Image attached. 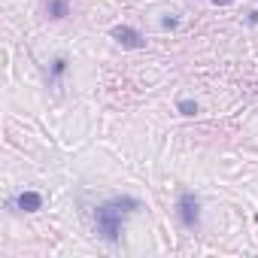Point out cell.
Instances as JSON below:
<instances>
[{
    "instance_id": "6da1fadb",
    "label": "cell",
    "mask_w": 258,
    "mask_h": 258,
    "mask_svg": "<svg viewBox=\"0 0 258 258\" xmlns=\"http://www.w3.org/2000/svg\"><path fill=\"white\" fill-rule=\"evenodd\" d=\"M137 210H140V201L131 195H115V198L97 204L94 207V234L103 243L115 246L121 240V228H124L127 213H137Z\"/></svg>"
},
{
    "instance_id": "7a4b0ae2",
    "label": "cell",
    "mask_w": 258,
    "mask_h": 258,
    "mask_svg": "<svg viewBox=\"0 0 258 258\" xmlns=\"http://www.w3.org/2000/svg\"><path fill=\"white\" fill-rule=\"evenodd\" d=\"M176 219L185 231H198L201 228V198L195 191H179L176 198Z\"/></svg>"
},
{
    "instance_id": "3957f363",
    "label": "cell",
    "mask_w": 258,
    "mask_h": 258,
    "mask_svg": "<svg viewBox=\"0 0 258 258\" xmlns=\"http://www.w3.org/2000/svg\"><path fill=\"white\" fill-rule=\"evenodd\" d=\"M112 40L121 49H146V37L137 28H131V25H115L112 28Z\"/></svg>"
},
{
    "instance_id": "277c9868",
    "label": "cell",
    "mask_w": 258,
    "mask_h": 258,
    "mask_svg": "<svg viewBox=\"0 0 258 258\" xmlns=\"http://www.w3.org/2000/svg\"><path fill=\"white\" fill-rule=\"evenodd\" d=\"M10 207H19V213H37V210H43V195L40 191H22L16 201H10Z\"/></svg>"
},
{
    "instance_id": "5b68a950",
    "label": "cell",
    "mask_w": 258,
    "mask_h": 258,
    "mask_svg": "<svg viewBox=\"0 0 258 258\" xmlns=\"http://www.w3.org/2000/svg\"><path fill=\"white\" fill-rule=\"evenodd\" d=\"M46 13H49L52 22H61V19L70 16V4H67V0H49V4H46Z\"/></svg>"
},
{
    "instance_id": "8992f818",
    "label": "cell",
    "mask_w": 258,
    "mask_h": 258,
    "mask_svg": "<svg viewBox=\"0 0 258 258\" xmlns=\"http://www.w3.org/2000/svg\"><path fill=\"white\" fill-rule=\"evenodd\" d=\"M67 73V58L64 55H58L55 61H52V70H49V82L55 85V82H61V76Z\"/></svg>"
},
{
    "instance_id": "52a82bcc",
    "label": "cell",
    "mask_w": 258,
    "mask_h": 258,
    "mask_svg": "<svg viewBox=\"0 0 258 258\" xmlns=\"http://www.w3.org/2000/svg\"><path fill=\"white\" fill-rule=\"evenodd\" d=\"M176 109H179L182 115H198V112H201V106H198V100H191V97H182V100L176 103Z\"/></svg>"
},
{
    "instance_id": "ba28073f",
    "label": "cell",
    "mask_w": 258,
    "mask_h": 258,
    "mask_svg": "<svg viewBox=\"0 0 258 258\" xmlns=\"http://www.w3.org/2000/svg\"><path fill=\"white\" fill-rule=\"evenodd\" d=\"M176 25H179V19H176V16H164V19H161V28H164V31H173Z\"/></svg>"
},
{
    "instance_id": "9c48e42d",
    "label": "cell",
    "mask_w": 258,
    "mask_h": 258,
    "mask_svg": "<svg viewBox=\"0 0 258 258\" xmlns=\"http://www.w3.org/2000/svg\"><path fill=\"white\" fill-rule=\"evenodd\" d=\"M246 22H249V25H258V10H252V13H246Z\"/></svg>"
},
{
    "instance_id": "30bf717a",
    "label": "cell",
    "mask_w": 258,
    "mask_h": 258,
    "mask_svg": "<svg viewBox=\"0 0 258 258\" xmlns=\"http://www.w3.org/2000/svg\"><path fill=\"white\" fill-rule=\"evenodd\" d=\"M216 7H228V4H234V0H213Z\"/></svg>"
}]
</instances>
